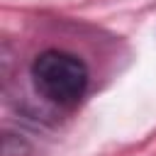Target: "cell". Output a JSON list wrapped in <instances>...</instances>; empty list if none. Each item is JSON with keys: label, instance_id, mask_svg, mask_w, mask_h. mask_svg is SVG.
I'll return each instance as SVG.
<instances>
[{"label": "cell", "instance_id": "cell-1", "mask_svg": "<svg viewBox=\"0 0 156 156\" xmlns=\"http://www.w3.org/2000/svg\"><path fill=\"white\" fill-rule=\"evenodd\" d=\"M34 90L51 105L73 107L83 100L90 73L80 56L63 51V49H46L41 51L29 68Z\"/></svg>", "mask_w": 156, "mask_h": 156}]
</instances>
